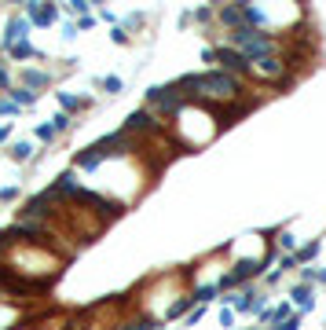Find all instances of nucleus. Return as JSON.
I'll return each mask as SVG.
<instances>
[{"mask_svg":"<svg viewBox=\"0 0 326 330\" xmlns=\"http://www.w3.org/2000/svg\"><path fill=\"white\" fill-rule=\"evenodd\" d=\"M183 88V96L191 103H201V106H216V103H231L242 96V85L238 77H231L224 70H209V74H187L176 81Z\"/></svg>","mask_w":326,"mask_h":330,"instance_id":"nucleus-1","label":"nucleus"},{"mask_svg":"<svg viewBox=\"0 0 326 330\" xmlns=\"http://www.w3.org/2000/svg\"><path fill=\"white\" fill-rule=\"evenodd\" d=\"M187 103H191V99L183 96L180 85H161V88H150V92H147V110H150V114L158 118L161 125H165V118L180 114Z\"/></svg>","mask_w":326,"mask_h":330,"instance_id":"nucleus-2","label":"nucleus"},{"mask_svg":"<svg viewBox=\"0 0 326 330\" xmlns=\"http://www.w3.org/2000/svg\"><path fill=\"white\" fill-rule=\"evenodd\" d=\"M70 202H73V206H88L92 213H99L103 224H106V220H117L121 213H125V206H121V202H110V198H103V195H96V191H88V187H81V191H77Z\"/></svg>","mask_w":326,"mask_h":330,"instance_id":"nucleus-3","label":"nucleus"},{"mask_svg":"<svg viewBox=\"0 0 326 330\" xmlns=\"http://www.w3.org/2000/svg\"><path fill=\"white\" fill-rule=\"evenodd\" d=\"M271 261H275V249H268V257H264V261H238L235 272H227V275L220 279V290H235V286H242L246 279L260 275V268H268Z\"/></svg>","mask_w":326,"mask_h":330,"instance_id":"nucleus-4","label":"nucleus"},{"mask_svg":"<svg viewBox=\"0 0 326 330\" xmlns=\"http://www.w3.org/2000/svg\"><path fill=\"white\" fill-rule=\"evenodd\" d=\"M216 59H220V66H224V74H250V59H246L238 48H216Z\"/></svg>","mask_w":326,"mask_h":330,"instance_id":"nucleus-5","label":"nucleus"},{"mask_svg":"<svg viewBox=\"0 0 326 330\" xmlns=\"http://www.w3.org/2000/svg\"><path fill=\"white\" fill-rule=\"evenodd\" d=\"M216 19H220L231 33H238V29L250 26V22H246V4H220V8H216Z\"/></svg>","mask_w":326,"mask_h":330,"instance_id":"nucleus-6","label":"nucleus"},{"mask_svg":"<svg viewBox=\"0 0 326 330\" xmlns=\"http://www.w3.org/2000/svg\"><path fill=\"white\" fill-rule=\"evenodd\" d=\"M55 19H59L55 4H26V22H33V26H55Z\"/></svg>","mask_w":326,"mask_h":330,"instance_id":"nucleus-7","label":"nucleus"},{"mask_svg":"<svg viewBox=\"0 0 326 330\" xmlns=\"http://www.w3.org/2000/svg\"><path fill=\"white\" fill-rule=\"evenodd\" d=\"M48 81H52V77L44 74V70H26V74H22V88H29V92H37V88H44Z\"/></svg>","mask_w":326,"mask_h":330,"instance_id":"nucleus-8","label":"nucleus"},{"mask_svg":"<svg viewBox=\"0 0 326 330\" xmlns=\"http://www.w3.org/2000/svg\"><path fill=\"white\" fill-rule=\"evenodd\" d=\"M29 29V22L26 19H19V15H15V19L8 22V33H4V44H15V41H22V33Z\"/></svg>","mask_w":326,"mask_h":330,"instance_id":"nucleus-9","label":"nucleus"},{"mask_svg":"<svg viewBox=\"0 0 326 330\" xmlns=\"http://www.w3.org/2000/svg\"><path fill=\"white\" fill-rule=\"evenodd\" d=\"M55 99H59V106L66 110V114H73V110H81L88 99H81V96H70V92H55Z\"/></svg>","mask_w":326,"mask_h":330,"instance_id":"nucleus-10","label":"nucleus"},{"mask_svg":"<svg viewBox=\"0 0 326 330\" xmlns=\"http://www.w3.org/2000/svg\"><path fill=\"white\" fill-rule=\"evenodd\" d=\"M290 297L297 301V308H301V312H308V308H312V290H308L304 282H301V286H293V290H290Z\"/></svg>","mask_w":326,"mask_h":330,"instance_id":"nucleus-11","label":"nucleus"},{"mask_svg":"<svg viewBox=\"0 0 326 330\" xmlns=\"http://www.w3.org/2000/svg\"><path fill=\"white\" fill-rule=\"evenodd\" d=\"M11 158H15V162H29V158H33V143H29V139L11 143Z\"/></svg>","mask_w":326,"mask_h":330,"instance_id":"nucleus-12","label":"nucleus"},{"mask_svg":"<svg viewBox=\"0 0 326 330\" xmlns=\"http://www.w3.org/2000/svg\"><path fill=\"white\" fill-rule=\"evenodd\" d=\"M8 52H11V59H33V55H37L29 41H15V44H8Z\"/></svg>","mask_w":326,"mask_h":330,"instance_id":"nucleus-13","label":"nucleus"},{"mask_svg":"<svg viewBox=\"0 0 326 330\" xmlns=\"http://www.w3.org/2000/svg\"><path fill=\"white\" fill-rule=\"evenodd\" d=\"M11 99H15V106H33V103H37V92H29V88H15V92H11Z\"/></svg>","mask_w":326,"mask_h":330,"instance_id":"nucleus-14","label":"nucleus"},{"mask_svg":"<svg viewBox=\"0 0 326 330\" xmlns=\"http://www.w3.org/2000/svg\"><path fill=\"white\" fill-rule=\"evenodd\" d=\"M253 308H257V294H253V290L238 294V301H235V312H253Z\"/></svg>","mask_w":326,"mask_h":330,"instance_id":"nucleus-15","label":"nucleus"},{"mask_svg":"<svg viewBox=\"0 0 326 330\" xmlns=\"http://www.w3.org/2000/svg\"><path fill=\"white\" fill-rule=\"evenodd\" d=\"M315 253H319V242H308L304 249L293 253V261H297V264H308V261H315Z\"/></svg>","mask_w":326,"mask_h":330,"instance_id":"nucleus-16","label":"nucleus"},{"mask_svg":"<svg viewBox=\"0 0 326 330\" xmlns=\"http://www.w3.org/2000/svg\"><path fill=\"white\" fill-rule=\"evenodd\" d=\"M191 305H194V297H180V301L169 308V319H176V316H183V312H191Z\"/></svg>","mask_w":326,"mask_h":330,"instance_id":"nucleus-17","label":"nucleus"},{"mask_svg":"<svg viewBox=\"0 0 326 330\" xmlns=\"http://www.w3.org/2000/svg\"><path fill=\"white\" fill-rule=\"evenodd\" d=\"M216 294H220V282H216V286H201V290L194 294V301H213Z\"/></svg>","mask_w":326,"mask_h":330,"instance_id":"nucleus-18","label":"nucleus"},{"mask_svg":"<svg viewBox=\"0 0 326 330\" xmlns=\"http://www.w3.org/2000/svg\"><path fill=\"white\" fill-rule=\"evenodd\" d=\"M99 88H106L110 96H117V92H121V77H103V81H99Z\"/></svg>","mask_w":326,"mask_h":330,"instance_id":"nucleus-19","label":"nucleus"},{"mask_svg":"<svg viewBox=\"0 0 326 330\" xmlns=\"http://www.w3.org/2000/svg\"><path fill=\"white\" fill-rule=\"evenodd\" d=\"M297 326H301V316H286L275 323V330H297Z\"/></svg>","mask_w":326,"mask_h":330,"instance_id":"nucleus-20","label":"nucleus"},{"mask_svg":"<svg viewBox=\"0 0 326 330\" xmlns=\"http://www.w3.org/2000/svg\"><path fill=\"white\" fill-rule=\"evenodd\" d=\"M304 279L308 282H326V268H304Z\"/></svg>","mask_w":326,"mask_h":330,"instance_id":"nucleus-21","label":"nucleus"},{"mask_svg":"<svg viewBox=\"0 0 326 330\" xmlns=\"http://www.w3.org/2000/svg\"><path fill=\"white\" fill-rule=\"evenodd\" d=\"M37 136H40V139H55V136H59V129H55L52 121H44L40 129H37Z\"/></svg>","mask_w":326,"mask_h":330,"instance_id":"nucleus-22","label":"nucleus"},{"mask_svg":"<svg viewBox=\"0 0 326 330\" xmlns=\"http://www.w3.org/2000/svg\"><path fill=\"white\" fill-rule=\"evenodd\" d=\"M73 15H81V19H85V15H88V4H85V0H70V4H66Z\"/></svg>","mask_w":326,"mask_h":330,"instance_id":"nucleus-23","label":"nucleus"},{"mask_svg":"<svg viewBox=\"0 0 326 330\" xmlns=\"http://www.w3.org/2000/svg\"><path fill=\"white\" fill-rule=\"evenodd\" d=\"M52 125H55L59 132H66V129H70V114H55V118H52Z\"/></svg>","mask_w":326,"mask_h":330,"instance_id":"nucleus-24","label":"nucleus"},{"mask_svg":"<svg viewBox=\"0 0 326 330\" xmlns=\"http://www.w3.org/2000/svg\"><path fill=\"white\" fill-rule=\"evenodd\" d=\"M213 15H216L213 8H198V11H194V19H198V22H209V19H213Z\"/></svg>","mask_w":326,"mask_h":330,"instance_id":"nucleus-25","label":"nucleus"},{"mask_svg":"<svg viewBox=\"0 0 326 330\" xmlns=\"http://www.w3.org/2000/svg\"><path fill=\"white\" fill-rule=\"evenodd\" d=\"M15 110H19L15 99H0V114H15Z\"/></svg>","mask_w":326,"mask_h":330,"instance_id":"nucleus-26","label":"nucleus"},{"mask_svg":"<svg viewBox=\"0 0 326 330\" xmlns=\"http://www.w3.org/2000/svg\"><path fill=\"white\" fill-rule=\"evenodd\" d=\"M125 26H132V29H136V26H143V15H139V11H132L129 19H125Z\"/></svg>","mask_w":326,"mask_h":330,"instance_id":"nucleus-27","label":"nucleus"},{"mask_svg":"<svg viewBox=\"0 0 326 330\" xmlns=\"http://www.w3.org/2000/svg\"><path fill=\"white\" fill-rule=\"evenodd\" d=\"M11 198H19V191H15V187H4V191H0V202H11Z\"/></svg>","mask_w":326,"mask_h":330,"instance_id":"nucleus-28","label":"nucleus"},{"mask_svg":"<svg viewBox=\"0 0 326 330\" xmlns=\"http://www.w3.org/2000/svg\"><path fill=\"white\" fill-rule=\"evenodd\" d=\"M110 37H114L117 44H125V41H129V33H125V29H117V26H114V33H110Z\"/></svg>","mask_w":326,"mask_h":330,"instance_id":"nucleus-29","label":"nucleus"},{"mask_svg":"<svg viewBox=\"0 0 326 330\" xmlns=\"http://www.w3.org/2000/svg\"><path fill=\"white\" fill-rule=\"evenodd\" d=\"M0 88H8V70L0 66Z\"/></svg>","mask_w":326,"mask_h":330,"instance_id":"nucleus-30","label":"nucleus"},{"mask_svg":"<svg viewBox=\"0 0 326 330\" xmlns=\"http://www.w3.org/2000/svg\"><path fill=\"white\" fill-rule=\"evenodd\" d=\"M4 139H8V129H0V143H4Z\"/></svg>","mask_w":326,"mask_h":330,"instance_id":"nucleus-31","label":"nucleus"}]
</instances>
